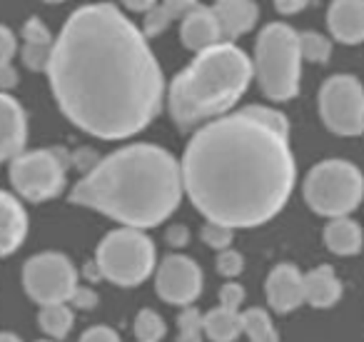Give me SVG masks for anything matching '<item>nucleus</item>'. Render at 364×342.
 Masks as SVG:
<instances>
[{
	"label": "nucleus",
	"instance_id": "obj_1",
	"mask_svg": "<svg viewBox=\"0 0 364 342\" xmlns=\"http://www.w3.org/2000/svg\"><path fill=\"white\" fill-rule=\"evenodd\" d=\"M48 76L63 115L102 140L145 130L165 95L147 36L110 3L82 6L68 18Z\"/></svg>",
	"mask_w": 364,
	"mask_h": 342
},
{
	"label": "nucleus",
	"instance_id": "obj_2",
	"mask_svg": "<svg viewBox=\"0 0 364 342\" xmlns=\"http://www.w3.org/2000/svg\"><path fill=\"white\" fill-rule=\"evenodd\" d=\"M289 123L250 105L203 125L182 155V187L208 220L257 227L279 215L294 187Z\"/></svg>",
	"mask_w": 364,
	"mask_h": 342
},
{
	"label": "nucleus",
	"instance_id": "obj_3",
	"mask_svg": "<svg viewBox=\"0 0 364 342\" xmlns=\"http://www.w3.org/2000/svg\"><path fill=\"white\" fill-rule=\"evenodd\" d=\"M182 165L150 142L127 145L102 157L70 192V202L117 220L122 227H155L182 197Z\"/></svg>",
	"mask_w": 364,
	"mask_h": 342
},
{
	"label": "nucleus",
	"instance_id": "obj_4",
	"mask_svg": "<svg viewBox=\"0 0 364 342\" xmlns=\"http://www.w3.org/2000/svg\"><path fill=\"white\" fill-rule=\"evenodd\" d=\"M252 76V61L235 43H220L198 53L167 93L172 120L182 130L218 120L237 105Z\"/></svg>",
	"mask_w": 364,
	"mask_h": 342
},
{
	"label": "nucleus",
	"instance_id": "obj_5",
	"mask_svg": "<svg viewBox=\"0 0 364 342\" xmlns=\"http://www.w3.org/2000/svg\"><path fill=\"white\" fill-rule=\"evenodd\" d=\"M252 71L269 100H292L299 90L302 71L299 33L287 23H269L255 43Z\"/></svg>",
	"mask_w": 364,
	"mask_h": 342
},
{
	"label": "nucleus",
	"instance_id": "obj_6",
	"mask_svg": "<svg viewBox=\"0 0 364 342\" xmlns=\"http://www.w3.org/2000/svg\"><path fill=\"white\" fill-rule=\"evenodd\" d=\"M95 270L115 285L135 287L155 270V245L137 227L112 230L97 245Z\"/></svg>",
	"mask_w": 364,
	"mask_h": 342
},
{
	"label": "nucleus",
	"instance_id": "obj_7",
	"mask_svg": "<svg viewBox=\"0 0 364 342\" xmlns=\"http://www.w3.org/2000/svg\"><path fill=\"white\" fill-rule=\"evenodd\" d=\"M364 197V177L347 160H324L309 170L304 180V200L317 215L347 217Z\"/></svg>",
	"mask_w": 364,
	"mask_h": 342
},
{
	"label": "nucleus",
	"instance_id": "obj_8",
	"mask_svg": "<svg viewBox=\"0 0 364 342\" xmlns=\"http://www.w3.org/2000/svg\"><path fill=\"white\" fill-rule=\"evenodd\" d=\"M68 175L65 152L60 150H33L21 152L11 160V180L18 195L31 202L53 200L63 192Z\"/></svg>",
	"mask_w": 364,
	"mask_h": 342
},
{
	"label": "nucleus",
	"instance_id": "obj_9",
	"mask_svg": "<svg viewBox=\"0 0 364 342\" xmlns=\"http://www.w3.org/2000/svg\"><path fill=\"white\" fill-rule=\"evenodd\" d=\"M319 115L324 125L337 135H362L364 86L354 76H332L319 90Z\"/></svg>",
	"mask_w": 364,
	"mask_h": 342
},
{
	"label": "nucleus",
	"instance_id": "obj_10",
	"mask_svg": "<svg viewBox=\"0 0 364 342\" xmlns=\"http://www.w3.org/2000/svg\"><path fill=\"white\" fill-rule=\"evenodd\" d=\"M23 285L28 295L41 305L70 302L77 287L75 265L60 252H41L23 267Z\"/></svg>",
	"mask_w": 364,
	"mask_h": 342
},
{
	"label": "nucleus",
	"instance_id": "obj_11",
	"mask_svg": "<svg viewBox=\"0 0 364 342\" xmlns=\"http://www.w3.org/2000/svg\"><path fill=\"white\" fill-rule=\"evenodd\" d=\"M155 287L165 302L188 307L203 292V270L188 255H167L157 267Z\"/></svg>",
	"mask_w": 364,
	"mask_h": 342
},
{
	"label": "nucleus",
	"instance_id": "obj_12",
	"mask_svg": "<svg viewBox=\"0 0 364 342\" xmlns=\"http://www.w3.org/2000/svg\"><path fill=\"white\" fill-rule=\"evenodd\" d=\"M28 140V118L21 103L0 90V162L16 160Z\"/></svg>",
	"mask_w": 364,
	"mask_h": 342
},
{
	"label": "nucleus",
	"instance_id": "obj_13",
	"mask_svg": "<svg viewBox=\"0 0 364 342\" xmlns=\"http://www.w3.org/2000/svg\"><path fill=\"white\" fill-rule=\"evenodd\" d=\"M267 302L274 312L297 310L304 302V275L289 262L277 265L267 277Z\"/></svg>",
	"mask_w": 364,
	"mask_h": 342
},
{
	"label": "nucleus",
	"instance_id": "obj_14",
	"mask_svg": "<svg viewBox=\"0 0 364 342\" xmlns=\"http://www.w3.org/2000/svg\"><path fill=\"white\" fill-rule=\"evenodd\" d=\"M180 41L182 46L193 53H203L208 48L220 46L223 43V33H220V23L213 8L198 6L182 18Z\"/></svg>",
	"mask_w": 364,
	"mask_h": 342
},
{
	"label": "nucleus",
	"instance_id": "obj_15",
	"mask_svg": "<svg viewBox=\"0 0 364 342\" xmlns=\"http://www.w3.org/2000/svg\"><path fill=\"white\" fill-rule=\"evenodd\" d=\"M28 212L11 192L0 190V257L13 255L26 242Z\"/></svg>",
	"mask_w": 364,
	"mask_h": 342
},
{
	"label": "nucleus",
	"instance_id": "obj_16",
	"mask_svg": "<svg viewBox=\"0 0 364 342\" xmlns=\"http://www.w3.org/2000/svg\"><path fill=\"white\" fill-rule=\"evenodd\" d=\"M327 26L339 43H364V0H332Z\"/></svg>",
	"mask_w": 364,
	"mask_h": 342
},
{
	"label": "nucleus",
	"instance_id": "obj_17",
	"mask_svg": "<svg viewBox=\"0 0 364 342\" xmlns=\"http://www.w3.org/2000/svg\"><path fill=\"white\" fill-rule=\"evenodd\" d=\"M213 11L218 16L223 43H232L240 36L250 33L259 16L255 0H215Z\"/></svg>",
	"mask_w": 364,
	"mask_h": 342
},
{
	"label": "nucleus",
	"instance_id": "obj_18",
	"mask_svg": "<svg viewBox=\"0 0 364 342\" xmlns=\"http://www.w3.org/2000/svg\"><path fill=\"white\" fill-rule=\"evenodd\" d=\"M53 48H55V41H53L48 26L41 18H31L23 26V63H26V68L36 73L48 71Z\"/></svg>",
	"mask_w": 364,
	"mask_h": 342
},
{
	"label": "nucleus",
	"instance_id": "obj_19",
	"mask_svg": "<svg viewBox=\"0 0 364 342\" xmlns=\"http://www.w3.org/2000/svg\"><path fill=\"white\" fill-rule=\"evenodd\" d=\"M342 297V282L334 275V267L319 265L304 275V302L312 307H332Z\"/></svg>",
	"mask_w": 364,
	"mask_h": 342
},
{
	"label": "nucleus",
	"instance_id": "obj_20",
	"mask_svg": "<svg viewBox=\"0 0 364 342\" xmlns=\"http://www.w3.org/2000/svg\"><path fill=\"white\" fill-rule=\"evenodd\" d=\"M324 242L337 255H357L364 245V232L352 217H332L324 227Z\"/></svg>",
	"mask_w": 364,
	"mask_h": 342
},
{
	"label": "nucleus",
	"instance_id": "obj_21",
	"mask_svg": "<svg viewBox=\"0 0 364 342\" xmlns=\"http://www.w3.org/2000/svg\"><path fill=\"white\" fill-rule=\"evenodd\" d=\"M198 6V0H157V6L150 13H145L142 33L145 36H160L162 31H167L175 21H182Z\"/></svg>",
	"mask_w": 364,
	"mask_h": 342
},
{
	"label": "nucleus",
	"instance_id": "obj_22",
	"mask_svg": "<svg viewBox=\"0 0 364 342\" xmlns=\"http://www.w3.org/2000/svg\"><path fill=\"white\" fill-rule=\"evenodd\" d=\"M205 335L213 342H235L242 335V312L237 307L218 305L205 315Z\"/></svg>",
	"mask_w": 364,
	"mask_h": 342
},
{
	"label": "nucleus",
	"instance_id": "obj_23",
	"mask_svg": "<svg viewBox=\"0 0 364 342\" xmlns=\"http://www.w3.org/2000/svg\"><path fill=\"white\" fill-rule=\"evenodd\" d=\"M38 322H41L46 335H50L53 340H63V337H68V332L73 330L75 315H73V310L68 307V302H55V305H43L41 315H38Z\"/></svg>",
	"mask_w": 364,
	"mask_h": 342
},
{
	"label": "nucleus",
	"instance_id": "obj_24",
	"mask_svg": "<svg viewBox=\"0 0 364 342\" xmlns=\"http://www.w3.org/2000/svg\"><path fill=\"white\" fill-rule=\"evenodd\" d=\"M242 332H247L250 342H279L272 317L259 307H250L242 312Z\"/></svg>",
	"mask_w": 364,
	"mask_h": 342
},
{
	"label": "nucleus",
	"instance_id": "obj_25",
	"mask_svg": "<svg viewBox=\"0 0 364 342\" xmlns=\"http://www.w3.org/2000/svg\"><path fill=\"white\" fill-rule=\"evenodd\" d=\"M203 337H205V315L188 305L177 315V342H203Z\"/></svg>",
	"mask_w": 364,
	"mask_h": 342
},
{
	"label": "nucleus",
	"instance_id": "obj_26",
	"mask_svg": "<svg viewBox=\"0 0 364 342\" xmlns=\"http://www.w3.org/2000/svg\"><path fill=\"white\" fill-rule=\"evenodd\" d=\"M299 53H302V61L309 63H327L332 56V43L327 36L317 31H307L299 36Z\"/></svg>",
	"mask_w": 364,
	"mask_h": 342
},
{
	"label": "nucleus",
	"instance_id": "obj_27",
	"mask_svg": "<svg viewBox=\"0 0 364 342\" xmlns=\"http://www.w3.org/2000/svg\"><path fill=\"white\" fill-rule=\"evenodd\" d=\"M165 320L155 310H140L135 317V337L137 342H160L165 337Z\"/></svg>",
	"mask_w": 364,
	"mask_h": 342
},
{
	"label": "nucleus",
	"instance_id": "obj_28",
	"mask_svg": "<svg viewBox=\"0 0 364 342\" xmlns=\"http://www.w3.org/2000/svg\"><path fill=\"white\" fill-rule=\"evenodd\" d=\"M203 240L208 242L213 250H228L232 245V227L223 225V222H213L208 220L203 227Z\"/></svg>",
	"mask_w": 364,
	"mask_h": 342
},
{
	"label": "nucleus",
	"instance_id": "obj_29",
	"mask_svg": "<svg viewBox=\"0 0 364 342\" xmlns=\"http://www.w3.org/2000/svg\"><path fill=\"white\" fill-rule=\"evenodd\" d=\"M242 267H245V260H242V255H240L237 250H220L218 252V270H220V275H225V277H237L240 272H242Z\"/></svg>",
	"mask_w": 364,
	"mask_h": 342
},
{
	"label": "nucleus",
	"instance_id": "obj_30",
	"mask_svg": "<svg viewBox=\"0 0 364 342\" xmlns=\"http://www.w3.org/2000/svg\"><path fill=\"white\" fill-rule=\"evenodd\" d=\"M16 51H18V41H16V36H13V31L6 26H0V68L11 66Z\"/></svg>",
	"mask_w": 364,
	"mask_h": 342
},
{
	"label": "nucleus",
	"instance_id": "obj_31",
	"mask_svg": "<svg viewBox=\"0 0 364 342\" xmlns=\"http://www.w3.org/2000/svg\"><path fill=\"white\" fill-rule=\"evenodd\" d=\"M80 342H120V335H117L112 327L95 325V327H90V330L82 332Z\"/></svg>",
	"mask_w": 364,
	"mask_h": 342
},
{
	"label": "nucleus",
	"instance_id": "obj_32",
	"mask_svg": "<svg viewBox=\"0 0 364 342\" xmlns=\"http://www.w3.org/2000/svg\"><path fill=\"white\" fill-rule=\"evenodd\" d=\"M242 300H245V287L237 285V282H228V285L220 290V305L237 307V310H240Z\"/></svg>",
	"mask_w": 364,
	"mask_h": 342
},
{
	"label": "nucleus",
	"instance_id": "obj_33",
	"mask_svg": "<svg viewBox=\"0 0 364 342\" xmlns=\"http://www.w3.org/2000/svg\"><path fill=\"white\" fill-rule=\"evenodd\" d=\"M70 302L75 307H80V310H92L97 305V295L92 290H87V287H75Z\"/></svg>",
	"mask_w": 364,
	"mask_h": 342
},
{
	"label": "nucleus",
	"instance_id": "obj_34",
	"mask_svg": "<svg viewBox=\"0 0 364 342\" xmlns=\"http://www.w3.org/2000/svg\"><path fill=\"white\" fill-rule=\"evenodd\" d=\"M272 3L282 16H292V13H299L309 6V0H272Z\"/></svg>",
	"mask_w": 364,
	"mask_h": 342
},
{
	"label": "nucleus",
	"instance_id": "obj_35",
	"mask_svg": "<svg viewBox=\"0 0 364 342\" xmlns=\"http://www.w3.org/2000/svg\"><path fill=\"white\" fill-rule=\"evenodd\" d=\"M18 83V76H16V68L13 66H3L0 68V90L8 93L13 86Z\"/></svg>",
	"mask_w": 364,
	"mask_h": 342
},
{
	"label": "nucleus",
	"instance_id": "obj_36",
	"mask_svg": "<svg viewBox=\"0 0 364 342\" xmlns=\"http://www.w3.org/2000/svg\"><path fill=\"white\" fill-rule=\"evenodd\" d=\"M122 3H125L127 11H135V13H150L157 6V0H122Z\"/></svg>",
	"mask_w": 364,
	"mask_h": 342
},
{
	"label": "nucleus",
	"instance_id": "obj_37",
	"mask_svg": "<svg viewBox=\"0 0 364 342\" xmlns=\"http://www.w3.org/2000/svg\"><path fill=\"white\" fill-rule=\"evenodd\" d=\"M167 235H170L167 240H170L172 245H185V242H188V230H185V227H172Z\"/></svg>",
	"mask_w": 364,
	"mask_h": 342
},
{
	"label": "nucleus",
	"instance_id": "obj_38",
	"mask_svg": "<svg viewBox=\"0 0 364 342\" xmlns=\"http://www.w3.org/2000/svg\"><path fill=\"white\" fill-rule=\"evenodd\" d=\"M0 342H23L18 335H13V332H0Z\"/></svg>",
	"mask_w": 364,
	"mask_h": 342
},
{
	"label": "nucleus",
	"instance_id": "obj_39",
	"mask_svg": "<svg viewBox=\"0 0 364 342\" xmlns=\"http://www.w3.org/2000/svg\"><path fill=\"white\" fill-rule=\"evenodd\" d=\"M46 3H63V0H46Z\"/></svg>",
	"mask_w": 364,
	"mask_h": 342
},
{
	"label": "nucleus",
	"instance_id": "obj_40",
	"mask_svg": "<svg viewBox=\"0 0 364 342\" xmlns=\"http://www.w3.org/2000/svg\"><path fill=\"white\" fill-rule=\"evenodd\" d=\"M38 342H53V340H38Z\"/></svg>",
	"mask_w": 364,
	"mask_h": 342
}]
</instances>
